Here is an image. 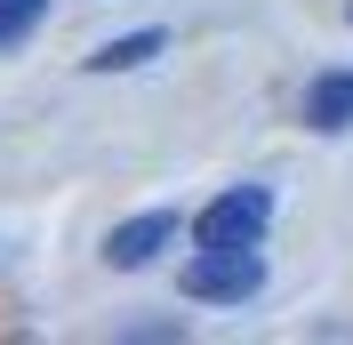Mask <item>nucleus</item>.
<instances>
[{
  "label": "nucleus",
  "instance_id": "obj_1",
  "mask_svg": "<svg viewBox=\"0 0 353 345\" xmlns=\"http://www.w3.org/2000/svg\"><path fill=\"white\" fill-rule=\"evenodd\" d=\"M176 289L201 305H241L265 289V257L257 249H193L185 257V273H176Z\"/></svg>",
  "mask_w": 353,
  "mask_h": 345
},
{
  "label": "nucleus",
  "instance_id": "obj_2",
  "mask_svg": "<svg viewBox=\"0 0 353 345\" xmlns=\"http://www.w3.org/2000/svg\"><path fill=\"white\" fill-rule=\"evenodd\" d=\"M265 225H273V193L265 185H233V193H217L193 217V241L201 249H257Z\"/></svg>",
  "mask_w": 353,
  "mask_h": 345
},
{
  "label": "nucleus",
  "instance_id": "obj_3",
  "mask_svg": "<svg viewBox=\"0 0 353 345\" xmlns=\"http://www.w3.org/2000/svg\"><path fill=\"white\" fill-rule=\"evenodd\" d=\"M176 241V217L169 209H145V217H129V225H112V241H105V265H121V273H137V265H153L161 249Z\"/></svg>",
  "mask_w": 353,
  "mask_h": 345
},
{
  "label": "nucleus",
  "instance_id": "obj_4",
  "mask_svg": "<svg viewBox=\"0 0 353 345\" xmlns=\"http://www.w3.org/2000/svg\"><path fill=\"white\" fill-rule=\"evenodd\" d=\"M305 129H321V137L353 129V72H321L305 88Z\"/></svg>",
  "mask_w": 353,
  "mask_h": 345
},
{
  "label": "nucleus",
  "instance_id": "obj_5",
  "mask_svg": "<svg viewBox=\"0 0 353 345\" xmlns=\"http://www.w3.org/2000/svg\"><path fill=\"white\" fill-rule=\"evenodd\" d=\"M161 57V32H121V41H105L97 57H88V72H137Z\"/></svg>",
  "mask_w": 353,
  "mask_h": 345
},
{
  "label": "nucleus",
  "instance_id": "obj_6",
  "mask_svg": "<svg viewBox=\"0 0 353 345\" xmlns=\"http://www.w3.org/2000/svg\"><path fill=\"white\" fill-rule=\"evenodd\" d=\"M41 8H48V0H0V48H8V41H24V32L41 24Z\"/></svg>",
  "mask_w": 353,
  "mask_h": 345
},
{
  "label": "nucleus",
  "instance_id": "obj_7",
  "mask_svg": "<svg viewBox=\"0 0 353 345\" xmlns=\"http://www.w3.org/2000/svg\"><path fill=\"white\" fill-rule=\"evenodd\" d=\"M345 17H353V8H345Z\"/></svg>",
  "mask_w": 353,
  "mask_h": 345
}]
</instances>
